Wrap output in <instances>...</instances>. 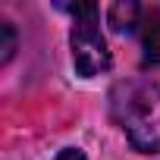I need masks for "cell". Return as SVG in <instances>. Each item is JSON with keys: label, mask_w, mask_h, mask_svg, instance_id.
I'll return each instance as SVG.
<instances>
[{"label": "cell", "mask_w": 160, "mask_h": 160, "mask_svg": "<svg viewBox=\"0 0 160 160\" xmlns=\"http://www.w3.org/2000/svg\"><path fill=\"white\" fill-rule=\"evenodd\" d=\"M113 116L135 151L160 154V85L144 78L116 85Z\"/></svg>", "instance_id": "cell-1"}, {"label": "cell", "mask_w": 160, "mask_h": 160, "mask_svg": "<svg viewBox=\"0 0 160 160\" xmlns=\"http://www.w3.org/2000/svg\"><path fill=\"white\" fill-rule=\"evenodd\" d=\"M66 13L75 16V25H72V63H75V72L78 75H101L110 69V50H107V41L101 35V25H98V7L94 3H69L63 7Z\"/></svg>", "instance_id": "cell-2"}, {"label": "cell", "mask_w": 160, "mask_h": 160, "mask_svg": "<svg viewBox=\"0 0 160 160\" xmlns=\"http://www.w3.org/2000/svg\"><path fill=\"white\" fill-rule=\"evenodd\" d=\"M138 35H141L144 57L151 63H160V10L157 7H144L141 22H138Z\"/></svg>", "instance_id": "cell-3"}, {"label": "cell", "mask_w": 160, "mask_h": 160, "mask_svg": "<svg viewBox=\"0 0 160 160\" xmlns=\"http://www.w3.org/2000/svg\"><path fill=\"white\" fill-rule=\"evenodd\" d=\"M141 13H144V7H138V3H113L110 7V25L119 32H138Z\"/></svg>", "instance_id": "cell-4"}, {"label": "cell", "mask_w": 160, "mask_h": 160, "mask_svg": "<svg viewBox=\"0 0 160 160\" xmlns=\"http://www.w3.org/2000/svg\"><path fill=\"white\" fill-rule=\"evenodd\" d=\"M0 35H3V44H0V50H3V63H10L13 60V53H16V28L10 25V22H0Z\"/></svg>", "instance_id": "cell-5"}, {"label": "cell", "mask_w": 160, "mask_h": 160, "mask_svg": "<svg viewBox=\"0 0 160 160\" xmlns=\"http://www.w3.org/2000/svg\"><path fill=\"white\" fill-rule=\"evenodd\" d=\"M57 160H85V154L78 151V148H66V151L57 154Z\"/></svg>", "instance_id": "cell-6"}]
</instances>
